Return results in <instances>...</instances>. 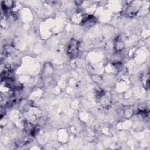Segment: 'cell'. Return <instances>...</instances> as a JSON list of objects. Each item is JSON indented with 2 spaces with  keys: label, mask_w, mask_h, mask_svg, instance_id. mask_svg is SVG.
<instances>
[{
  "label": "cell",
  "mask_w": 150,
  "mask_h": 150,
  "mask_svg": "<svg viewBox=\"0 0 150 150\" xmlns=\"http://www.w3.org/2000/svg\"><path fill=\"white\" fill-rule=\"evenodd\" d=\"M122 42H121L120 40H117V41L116 42L115 48H116L117 50H121L122 49L123 44Z\"/></svg>",
  "instance_id": "cell-2"
},
{
  "label": "cell",
  "mask_w": 150,
  "mask_h": 150,
  "mask_svg": "<svg viewBox=\"0 0 150 150\" xmlns=\"http://www.w3.org/2000/svg\"><path fill=\"white\" fill-rule=\"evenodd\" d=\"M67 54L71 58L77 57L79 53V42L75 39H71L67 47Z\"/></svg>",
  "instance_id": "cell-1"
}]
</instances>
